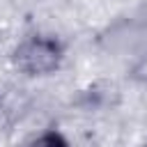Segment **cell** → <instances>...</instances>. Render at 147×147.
I'll return each mask as SVG.
<instances>
[{
    "instance_id": "6da1fadb",
    "label": "cell",
    "mask_w": 147,
    "mask_h": 147,
    "mask_svg": "<svg viewBox=\"0 0 147 147\" xmlns=\"http://www.w3.org/2000/svg\"><path fill=\"white\" fill-rule=\"evenodd\" d=\"M34 147H64V142H62L57 136H46V138H41L39 142H34Z\"/></svg>"
}]
</instances>
